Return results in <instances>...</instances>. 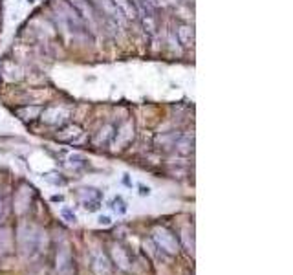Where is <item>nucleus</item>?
Returning <instances> with one entry per match:
<instances>
[{"label":"nucleus","mask_w":293,"mask_h":275,"mask_svg":"<svg viewBox=\"0 0 293 275\" xmlns=\"http://www.w3.org/2000/svg\"><path fill=\"white\" fill-rule=\"evenodd\" d=\"M70 4L73 6V9L82 18V22L90 24L92 30H96L97 24L101 22V13L94 8V4H92L90 0H70Z\"/></svg>","instance_id":"nucleus-1"},{"label":"nucleus","mask_w":293,"mask_h":275,"mask_svg":"<svg viewBox=\"0 0 293 275\" xmlns=\"http://www.w3.org/2000/svg\"><path fill=\"white\" fill-rule=\"evenodd\" d=\"M114 6L118 8L119 15L125 18V20H137V11H136V6H134L132 0H112Z\"/></svg>","instance_id":"nucleus-2"},{"label":"nucleus","mask_w":293,"mask_h":275,"mask_svg":"<svg viewBox=\"0 0 293 275\" xmlns=\"http://www.w3.org/2000/svg\"><path fill=\"white\" fill-rule=\"evenodd\" d=\"M176 39L183 48H189L194 42V28L191 24H180L176 30Z\"/></svg>","instance_id":"nucleus-3"},{"label":"nucleus","mask_w":293,"mask_h":275,"mask_svg":"<svg viewBox=\"0 0 293 275\" xmlns=\"http://www.w3.org/2000/svg\"><path fill=\"white\" fill-rule=\"evenodd\" d=\"M141 24H143V30H145L149 35H156V32H158V18H156V15L141 17Z\"/></svg>","instance_id":"nucleus-4"},{"label":"nucleus","mask_w":293,"mask_h":275,"mask_svg":"<svg viewBox=\"0 0 293 275\" xmlns=\"http://www.w3.org/2000/svg\"><path fill=\"white\" fill-rule=\"evenodd\" d=\"M112 207H114L115 211H119L121 215H123L125 211H127V207H125V202L121 200V198H115V200H114V206H112Z\"/></svg>","instance_id":"nucleus-5"},{"label":"nucleus","mask_w":293,"mask_h":275,"mask_svg":"<svg viewBox=\"0 0 293 275\" xmlns=\"http://www.w3.org/2000/svg\"><path fill=\"white\" fill-rule=\"evenodd\" d=\"M63 216L68 220V222H75V220H77V218H75V213H72L68 207H64V209H63Z\"/></svg>","instance_id":"nucleus-6"},{"label":"nucleus","mask_w":293,"mask_h":275,"mask_svg":"<svg viewBox=\"0 0 293 275\" xmlns=\"http://www.w3.org/2000/svg\"><path fill=\"white\" fill-rule=\"evenodd\" d=\"M99 224L108 226L110 224V216H99Z\"/></svg>","instance_id":"nucleus-7"},{"label":"nucleus","mask_w":293,"mask_h":275,"mask_svg":"<svg viewBox=\"0 0 293 275\" xmlns=\"http://www.w3.org/2000/svg\"><path fill=\"white\" fill-rule=\"evenodd\" d=\"M139 189H141V191H139V193H141L143 197H145V195H151V189H149V187H143V185H141V187H139Z\"/></svg>","instance_id":"nucleus-8"},{"label":"nucleus","mask_w":293,"mask_h":275,"mask_svg":"<svg viewBox=\"0 0 293 275\" xmlns=\"http://www.w3.org/2000/svg\"><path fill=\"white\" fill-rule=\"evenodd\" d=\"M146 2H149V4H151V6H156V4H158V0H146Z\"/></svg>","instance_id":"nucleus-9"},{"label":"nucleus","mask_w":293,"mask_h":275,"mask_svg":"<svg viewBox=\"0 0 293 275\" xmlns=\"http://www.w3.org/2000/svg\"><path fill=\"white\" fill-rule=\"evenodd\" d=\"M30 2H35V0H30Z\"/></svg>","instance_id":"nucleus-10"}]
</instances>
